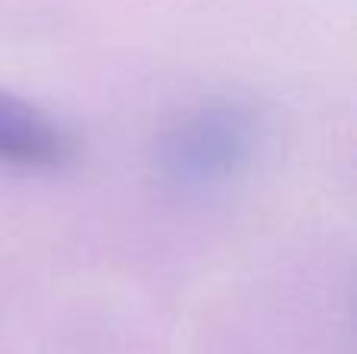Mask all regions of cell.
I'll use <instances>...</instances> for the list:
<instances>
[{"instance_id":"1","label":"cell","mask_w":357,"mask_h":354,"mask_svg":"<svg viewBox=\"0 0 357 354\" xmlns=\"http://www.w3.org/2000/svg\"><path fill=\"white\" fill-rule=\"evenodd\" d=\"M254 141L251 116L238 107L210 104L182 116L163 141V169L182 185H216L238 173Z\"/></svg>"},{"instance_id":"2","label":"cell","mask_w":357,"mask_h":354,"mask_svg":"<svg viewBox=\"0 0 357 354\" xmlns=\"http://www.w3.org/2000/svg\"><path fill=\"white\" fill-rule=\"evenodd\" d=\"M73 154V138L35 104L0 88V160L13 167L47 169Z\"/></svg>"}]
</instances>
